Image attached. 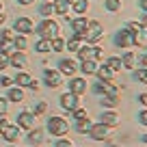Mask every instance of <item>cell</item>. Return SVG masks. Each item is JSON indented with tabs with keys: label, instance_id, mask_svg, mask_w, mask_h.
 I'll return each instance as SVG.
<instances>
[{
	"label": "cell",
	"instance_id": "cell-35",
	"mask_svg": "<svg viewBox=\"0 0 147 147\" xmlns=\"http://www.w3.org/2000/svg\"><path fill=\"white\" fill-rule=\"evenodd\" d=\"M106 9H108L110 13L119 11V9H121V0H106Z\"/></svg>",
	"mask_w": 147,
	"mask_h": 147
},
{
	"label": "cell",
	"instance_id": "cell-20",
	"mask_svg": "<svg viewBox=\"0 0 147 147\" xmlns=\"http://www.w3.org/2000/svg\"><path fill=\"white\" fill-rule=\"evenodd\" d=\"M69 7H71V2H69V0H54V11H56V13H61V15L67 13Z\"/></svg>",
	"mask_w": 147,
	"mask_h": 147
},
{
	"label": "cell",
	"instance_id": "cell-30",
	"mask_svg": "<svg viewBox=\"0 0 147 147\" xmlns=\"http://www.w3.org/2000/svg\"><path fill=\"white\" fill-rule=\"evenodd\" d=\"M43 136H41V130H32L30 128V134H28V143H41Z\"/></svg>",
	"mask_w": 147,
	"mask_h": 147
},
{
	"label": "cell",
	"instance_id": "cell-34",
	"mask_svg": "<svg viewBox=\"0 0 147 147\" xmlns=\"http://www.w3.org/2000/svg\"><path fill=\"white\" fill-rule=\"evenodd\" d=\"M52 50L54 52H63L65 50V41L61 37H54V39H52Z\"/></svg>",
	"mask_w": 147,
	"mask_h": 147
},
{
	"label": "cell",
	"instance_id": "cell-52",
	"mask_svg": "<svg viewBox=\"0 0 147 147\" xmlns=\"http://www.w3.org/2000/svg\"><path fill=\"white\" fill-rule=\"evenodd\" d=\"M143 141H145V143H147V134H143Z\"/></svg>",
	"mask_w": 147,
	"mask_h": 147
},
{
	"label": "cell",
	"instance_id": "cell-18",
	"mask_svg": "<svg viewBox=\"0 0 147 147\" xmlns=\"http://www.w3.org/2000/svg\"><path fill=\"white\" fill-rule=\"evenodd\" d=\"M97 67H100V65L95 63V59H87V61H82V67H80V69H82V71L89 76V74H95Z\"/></svg>",
	"mask_w": 147,
	"mask_h": 147
},
{
	"label": "cell",
	"instance_id": "cell-25",
	"mask_svg": "<svg viewBox=\"0 0 147 147\" xmlns=\"http://www.w3.org/2000/svg\"><path fill=\"white\" fill-rule=\"evenodd\" d=\"M39 13H41L43 18H50L52 13H56L54 11V2H43V5L39 7Z\"/></svg>",
	"mask_w": 147,
	"mask_h": 147
},
{
	"label": "cell",
	"instance_id": "cell-22",
	"mask_svg": "<svg viewBox=\"0 0 147 147\" xmlns=\"http://www.w3.org/2000/svg\"><path fill=\"white\" fill-rule=\"evenodd\" d=\"M97 76H100V80H113V69L106 67V65H102V67H97Z\"/></svg>",
	"mask_w": 147,
	"mask_h": 147
},
{
	"label": "cell",
	"instance_id": "cell-12",
	"mask_svg": "<svg viewBox=\"0 0 147 147\" xmlns=\"http://www.w3.org/2000/svg\"><path fill=\"white\" fill-rule=\"evenodd\" d=\"M2 136H5L9 143H15L20 138V125L18 123H15V125H7V128L2 130Z\"/></svg>",
	"mask_w": 147,
	"mask_h": 147
},
{
	"label": "cell",
	"instance_id": "cell-7",
	"mask_svg": "<svg viewBox=\"0 0 147 147\" xmlns=\"http://www.w3.org/2000/svg\"><path fill=\"white\" fill-rule=\"evenodd\" d=\"M15 30L18 32H22V35H28V32H32L35 30V24H32V20L30 18H18L15 20Z\"/></svg>",
	"mask_w": 147,
	"mask_h": 147
},
{
	"label": "cell",
	"instance_id": "cell-3",
	"mask_svg": "<svg viewBox=\"0 0 147 147\" xmlns=\"http://www.w3.org/2000/svg\"><path fill=\"white\" fill-rule=\"evenodd\" d=\"M104 37V28H102L100 22H89L87 30H84V39L87 41H100Z\"/></svg>",
	"mask_w": 147,
	"mask_h": 147
},
{
	"label": "cell",
	"instance_id": "cell-9",
	"mask_svg": "<svg viewBox=\"0 0 147 147\" xmlns=\"http://www.w3.org/2000/svg\"><path fill=\"white\" fill-rule=\"evenodd\" d=\"M115 43L119 48H130V46H134L132 43V32L125 28V30H119L117 32V37H115Z\"/></svg>",
	"mask_w": 147,
	"mask_h": 147
},
{
	"label": "cell",
	"instance_id": "cell-49",
	"mask_svg": "<svg viewBox=\"0 0 147 147\" xmlns=\"http://www.w3.org/2000/svg\"><path fill=\"white\" fill-rule=\"evenodd\" d=\"M138 61H141V65H145V67H147V54H145V56H141Z\"/></svg>",
	"mask_w": 147,
	"mask_h": 147
},
{
	"label": "cell",
	"instance_id": "cell-37",
	"mask_svg": "<svg viewBox=\"0 0 147 147\" xmlns=\"http://www.w3.org/2000/svg\"><path fill=\"white\" fill-rule=\"evenodd\" d=\"M134 76H136V80H141L143 84H147V67L138 69V71H134Z\"/></svg>",
	"mask_w": 147,
	"mask_h": 147
},
{
	"label": "cell",
	"instance_id": "cell-26",
	"mask_svg": "<svg viewBox=\"0 0 147 147\" xmlns=\"http://www.w3.org/2000/svg\"><path fill=\"white\" fill-rule=\"evenodd\" d=\"M106 67H110L113 71H119V69L123 67V63H121V59H117V56H110V59L106 61Z\"/></svg>",
	"mask_w": 147,
	"mask_h": 147
},
{
	"label": "cell",
	"instance_id": "cell-36",
	"mask_svg": "<svg viewBox=\"0 0 147 147\" xmlns=\"http://www.w3.org/2000/svg\"><path fill=\"white\" fill-rule=\"evenodd\" d=\"M9 65H11V59H9V54H7V52H2V50H0V69L9 67Z\"/></svg>",
	"mask_w": 147,
	"mask_h": 147
},
{
	"label": "cell",
	"instance_id": "cell-11",
	"mask_svg": "<svg viewBox=\"0 0 147 147\" xmlns=\"http://www.w3.org/2000/svg\"><path fill=\"white\" fill-rule=\"evenodd\" d=\"M11 65H13L15 69H24L28 65V59H26V54H24L22 50H18V52H11Z\"/></svg>",
	"mask_w": 147,
	"mask_h": 147
},
{
	"label": "cell",
	"instance_id": "cell-24",
	"mask_svg": "<svg viewBox=\"0 0 147 147\" xmlns=\"http://www.w3.org/2000/svg\"><path fill=\"white\" fill-rule=\"evenodd\" d=\"M15 37H18V30H15V28H2V30H0V39L15 41Z\"/></svg>",
	"mask_w": 147,
	"mask_h": 147
},
{
	"label": "cell",
	"instance_id": "cell-10",
	"mask_svg": "<svg viewBox=\"0 0 147 147\" xmlns=\"http://www.w3.org/2000/svg\"><path fill=\"white\" fill-rule=\"evenodd\" d=\"M87 26H89V22H87L84 18L71 20V30H74V35L80 37V39H84V30H87Z\"/></svg>",
	"mask_w": 147,
	"mask_h": 147
},
{
	"label": "cell",
	"instance_id": "cell-55",
	"mask_svg": "<svg viewBox=\"0 0 147 147\" xmlns=\"http://www.w3.org/2000/svg\"><path fill=\"white\" fill-rule=\"evenodd\" d=\"M69 2H71V5H74V2H76V0H69Z\"/></svg>",
	"mask_w": 147,
	"mask_h": 147
},
{
	"label": "cell",
	"instance_id": "cell-42",
	"mask_svg": "<svg viewBox=\"0 0 147 147\" xmlns=\"http://www.w3.org/2000/svg\"><path fill=\"white\" fill-rule=\"evenodd\" d=\"M7 110H9V106H7V100H2V97H0V115H5Z\"/></svg>",
	"mask_w": 147,
	"mask_h": 147
},
{
	"label": "cell",
	"instance_id": "cell-46",
	"mask_svg": "<svg viewBox=\"0 0 147 147\" xmlns=\"http://www.w3.org/2000/svg\"><path fill=\"white\" fill-rule=\"evenodd\" d=\"M138 7H141V9L147 13V0H138Z\"/></svg>",
	"mask_w": 147,
	"mask_h": 147
},
{
	"label": "cell",
	"instance_id": "cell-33",
	"mask_svg": "<svg viewBox=\"0 0 147 147\" xmlns=\"http://www.w3.org/2000/svg\"><path fill=\"white\" fill-rule=\"evenodd\" d=\"M30 76H28V74H18V78H15V82L20 84V87H28V84H30Z\"/></svg>",
	"mask_w": 147,
	"mask_h": 147
},
{
	"label": "cell",
	"instance_id": "cell-4",
	"mask_svg": "<svg viewBox=\"0 0 147 147\" xmlns=\"http://www.w3.org/2000/svg\"><path fill=\"white\" fill-rule=\"evenodd\" d=\"M110 125H106V123H97V125H91V130H89V134H91V138L93 141H106L108 138V134H110Z\"/></svg>",
	"mask_w": 147,
	"mask_h": 147
},
{
	"label": "cell",
	"instance_id": "cell-44",
	"mask_svg": "<svg viewBox=\"0 0 147 147\" xmlns=\"http://www.w3.org/2000/svg\"><path fill=\"white\" fill-rule=\"evenodd\" d=\"M56 145H59V147H69V145H71V141H67V138H61Z\"/></svg>",
	"mask_w": 147,
	"mask_h": 147
},
{
	"label": "cell",
	"instance_id": "cell-1",
	"mask_svg": "<svg viewBox=\"0 0 147 147\" xmlns=\"http://www.w3.org/2000/svg\"><path fill=\"white\" fill-rule=\"evenodd\" d=\"M37 32L43 37V39H54V37H59V24L52 22V20H43L39 26H37Z\"/></svg>",
	"mask_w": 147,
	"mask_h": 147
},
{
	"label": "cell",
	"instance_id": "cell-54",
	"mask_svg": "<svg viewBox=\"0 0 147 147\" xmlns=\"http://www.w3.org/2000/svg\"><path fill=\"white\" fill-rule=\"evenodd\" d=\"M43 2H54V0H43Z\"/></svg>",
	"mask_w": 147,
	"mask_h": 147
},
{
	"label": "cell",
	"instance_id": "cell-32",
	"mask_svg": "<svg viewBox=\"0 0 147 147\" xmlns=\"http://www.w3.org/2000/svg\"><path fill=\"white\" fill-rule=\"evenodd\" d=\"M26 46H28V41H26V37L22 35V32H20L18 37H15V48H18V50H26Z\"/></svg>",
	"mask_w": 147,
	"mask_h": 147
},
{
	"label": "cell",
	"instance_id": "cell-53",
	"mask_svg": "<svg viewBox=\"0 0 147 147\" xmlns=\"http://www.w3.org/2000/svg\"><path fill=\"white\" fill-rule=\"evenodd\" d=\"M0 13H2V2H0Z\"/></svg>",
	"mask_w": 147,
	"mask_h": 147
},
{
	"label": "cell",
	"instance_id": "cell-31",
	"mask_svg": "<svg viewBox=\"0 0 147 147\" xmlns=\"http://www.w3.org/2000/svg\"><path fill=\"white\" fill-rule=\"evenodd\" d=\"M0 50L7 52V54H11V52L15 50V41H7V39H2V41H0Z\"/></svg>",
	"mask_w": 147,
	"mask_h": 147
},
{
	"label": "cell",
	"instance_id": "cell-27",
	"mask_svg": "<svg viewBox=\"0 0 147 147\" xmlns=\"http://www.w3.org/2000/svg\"><path fill=\"white\" fill-rule=\"evenodd\" d=\"M37 52H48V50H52V41H50V39H43V37H41V39H39V41H37Z\"/></svg>",
	"mask_w": 147,
	"mask_h": 147
},
{
	"label": "cell",
	"instance_id": "cell-14",
	"mask_svg": "<svg viewBox=\"0 0 147 147\" xmlns=\"http://www.w3.org/2000/svg\"><path fill=\"white\" fill-rule=\"evenodd\" d=\"M74 65H76V63H74L71 59H63L59 63V71L65 74V76H74V74H76V67H74Z\"/></svg>",
	"mask_w": 147,
	"mask_h": 147
},
{
	"label": "cell",
	"instance_id": "cell-5",
	"mask_svg": "<svg viewBox=\"0 0 147 147\" xmlns=\"http://www.w3.org/2000/svg\"><path fill=\"white\" fill-rule=\"evenodd\" d=\"M102 54H104V52H102L100 48H95V46H82V48L78 50L80 61H87V59H102Z\"/></svg>",
	"mask_w": 147,
	"mask_h": 147
},
{
	"label": "cell",
	"instance_id": "cell-13",
	"mask_svg": "<svg viewBox=\"0 0 147 147\" xmlns=\"http://www.w3.org/2000/svg\"><path fill=\"white\" fill-rule=\"evenodd\" d=\"M69 91L76 93V95H82V93L87 91V82H84L82 78H71V82H69Z\"/></svg>",
	"mask_w": 147,
	"mask_h": 147
},
{
	"label": "cell",
	"instance_id": "cell-47",
	"mask_svg": "<svg viewBox=\"0 0 147 147\" xmlns=\"http://www.w3.org/2000/svg\"><path fill=\"white\" fill-rule=\"evenodd\" d=\"M7 125H9V123H7V121H5V119H0V132H2V130H5V128H7Z\"/></svg>",
	"mask_w": 147,
	"mask_h": 147
},
{
	"label": "cell",
	"instance_id": "cell-41",
	"mask_svg": "<svg viewBox=\"0 0 147 147\" xmlns=\"http://www.w3.org/2000/svg\"><path fill=\"white\" fill-rule=\"evenodd\" d=\"M46 108H48V106H46V102H39V104H37V108H35V115H37V117H39V115H43V113H46Z\"/></svg>",
	"mask_w": 147,
	"mask_h": 147
},
{
	"label": "cell",
	"instance_id": "cell-40",
	"mask_svg": "<svg viewBox=\"0 0 147 147\" xmlns=\"http://www.w3.org/2000/svg\"><path fill=\"white\" fill-rule=\"evenodd\" d=\"M13 82H15V80L9 78V76H2V78H0V87H7V89H9V87H13Z\"/></svg>",
	"mask_w": 147,
	"mask_h": 147
},
{
	"label": "cell",
	"instance_id": "cell-29",
	"mask_svg": "<svg viewBox=\"0 0 147 147\" xmlns=\"http://www.w3.org/2000/svg\"><path fill=\"white\" fill-rule=\"evenodd\" d=\"M71 7H74V11H76V13H84V11L89 9V2H87V0H76Z\"/></svg>",
	"mask_w": 147,
	"mask_h": 147
},
{
	"label": "cell",
	"instance_id": "cell-23",
	"mask_svg": "<svg viewBox=\"0 0 147 147\" xmlns=\"http://www.w3.org/2000/svg\"><path fill=\"white\" fill-rule=\"evenodd\" d=\"M91 121H89V117H84V119H76V130L78 132H89L91 130Z\"/></svg>",
	"mask_w": 147,
	"mask_h": 147
},
{
	"label": "cell",
	"instance_id": "cell-21",
	"mask_svg": "<svg viewBox=\"0 0 147 147\" xmlns=\"http://www.w3.org/2000/svg\"><path fill=\"white\" fill-rule=\"evenodd\" d=\"M9 100L11 102H24V93L20 89V84L18 87H9Z\"/></svg>",
	"mask_w": 147,
	"mask_h": 147
},
{
	"label": "cell",
	"instance_id": "cell-43",
	"mask_svg": "<svg viewBox=\"0 0 147 147\" xmlns=\"http://www.w3.org/2000/svg\"><path fill=\"white\" fill-rule=\"evenodd\" d=\"M138 121H141L143 125H147V110H143V113H138Z\"/></svg>",
	"mask_w": 147,
	"mask_h": 147
},
{
	"label": "cell",
	"instance_id": "cell-2",
	"mask_svg": "<svg viewBox=\"0 0 147 147\" xmlns=\"http://www.w3.org/2000/svg\"><path fill=\"white\" fill-rule=\"evenodd\" d=\"M48 130H50L52 136H63V134H67L69 123L63 119V117H52V119L48 121Z\"/></svg>",
	"mask_w": 147,
	"mask_h": 147
},
{
	"label": "cell",
	"instance_id": "cell-17",
	"mask_svg": "<svg viewBox=\"0 0 147 147\" xmlns=\"http://www.w3.org/2000/svg\"><path fill=\"white\" fill-rule=\"evenodd\" d=\"M121 63H123V69H134V65H136V54H134V52H125Z\"/></svg>",
	"mask_w": 147,
	"mask_h": 147
},
{
	"label": "cell",
	"instance_id": "cell-51",
	"mask_svg": "<svg viewBox=\"0 0 147 147\" xmlns=\"http://www.w3.org/2000/svg\"><path fill=\"white\" fill-rule=\"evenodd\" d=\"M143 26L147 28V13H145V18H143Z\"/></svg>",
	"mask_w": 147,
	"mask_h": 147
},
{
	"label": "cell",
	"instance_id": "cell-19",
	"mask_svg": "<svg viewBox=\"0 0 147 147\" xmlns=\"http://www.w3.org/2000/svg\"><path fill=\"white\" fill-rule=\"evenodd\" d=\"M80 48H82V39L76 37V35L69 39V43H65V50H69V52H78Z\"/></svg>",
	"mask_w": 147,
	"mask_h": 147
},
{
	"label": "cell",
	"instance_id": "cell-39",
	"mask_svg": "<svg viewBox=\"0 0 147 147\" xmlns=\"http://www.w3.org/2000/svg\"><path fill=\"white\" fill-rule=\"evenodd\" d=\"M71 113H74V119H84V117H87V110L80 108V106H78L76 110H71Z\"/></svg>",
	"mask_w": 147,
	"mask_h": 147
},
{
	"label": "cell",
	"instance_id": "cell-38",
	"mask_svg": "<svg viewBox=\"0 0 147 147\" xmlns=\"http://www.w3.org/2000/svg\"><path fill=\"white\" fill-rule=\"evenodd\" d=\"M128 30L130 32H141V30H145V26H143V24H136V22H130L128 24Z\"/></svg>",
	"mask_w": 147,
	"mask_h": 147
},
{
	"label": "cell",
	"instance_id": "cell-28",
	"mask_svg": "<svg viewBox=\"0 0 147 147\" xmlns=\"http://www.w3.org/2000/svg\"><path fill=\"white\" fill-rule=\"evenodd\" d=\"M102 104L108 106V108H117V106H119V97H117V95H104Z\"/></svg>",
	"mask_w": 147,
	"mask_h": 147
},
{
	"label": "cell",
	"instance_id": "cell-16",
	"mask_svg": "<svg viewBox=\"0 0 147 147\" xmlns=\"http://www.w3.org/2000/svg\"><path fill=\"white\" fill-rule=\"evenodd\" d=\"M102 123H106V125H117V123H119V115H117L115 110H106L104 115H102Z\"/></svg>",
	"mask_w": 147,
	"mask_h": 147
},
{
	"label": "cell",
	"instance_id": "cell-8",
	"mask_svg": "<svg viewBox=\"0 0 147 147\" xmlns=\"http://www.w3.org/2000/svg\"><path fill=\"white\" fill-rule=\"evenodd\" d=\"M35 119H37V115L24 110V113H20V115H18V125H20V128L30 130V128H35Z\"/></svg>",
	"mask_w": 147,
	"mask_h": 147
},
{
	"label": "cell",
	"instance_id": "cell-50",
	"mask_svg": "<svg viewBox=\"0 0 147 147\" xmlns=\"http://www.w3.org/2000/svg\"><path fill=\"white\" fill-rule=\"evenodd\" d=\"M5 20H7V15H5V13H0V26L5 24Z\"/></svg>",
	"mask_w": 147,
	"mask_h": 147
},
{
	"label": "cell",
	"instance_id": "cell-6",
	"mask_svg": "<svg viewBox=\"0 0 147 147\" xmlns=\"http://www.w3.org/2000/svg\"><path fill=\"white\" fill-rule=\"evenodd\" d=\"M61 106H63L65 110H69V113H71V110H76L80 106V100H78V95H76V93H65L63 97H61Z\"/></svg>",
	"mask_w": 147,
	"mask_h": 147
},
{
	"label": "cell",
	"instance_id": "cell-45",
	"mask_svg": "<svg viewBox=\"0 0 147 147\" xmlns=\"http://www.w3.org/2000/svg\"><path fill=\"white\" fill-rule=\"evenodd\" d=\"M138 102H141L143 106H147V93H141V95H138Z\"/></svg>",
	"mask_w": 147,
	"mask_h": 147
},
{
	"label": "cell",
	"instance_id": "cell-15",
	"mask_svg": "<svg viewBox=\"0 0 147 147\" xmlns=\"http://www.w3.org/2000/svg\"><path fill=\"white\" fill-rule=\"evenodd\" d=\"M46 84H48V87H59V84H61V71L48 69V71H46Z\"/></svg>",
	"mask_w": 147,
	"mask_h": 147
},
{
	"label": "cell",
	"instance_id": "cell-48",
	"mask_svg": "<svg viewBox=\"0 0 147 147\" xmlns=\"http://www.w3.org/2000/svg\"><path fill=\"white\" fill-rule=\"evenodd\" d=\"M20 5H32V2H35V0H18Z\"/></svg>",
	"mask_w": 147,
	"mask_h": 147
}]
</instances>
